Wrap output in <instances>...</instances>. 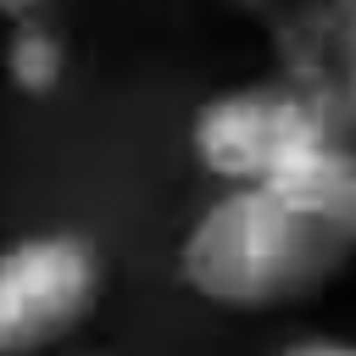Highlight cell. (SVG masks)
I'll return each mask as SVG.
<instances>
[{"label":"cell","mask_w":356,"mask_h":356,"mask_svg":"<svg viewBox=\"0 0 356 356\" xmlns=\"http://www.w3.org/2000/svg\"><path fill=\"white\" fill-rule=\"evenodd\" d=\"M356 267V156L334 139L300 167L217 189L178 239V278L222 312H278Z\"/></svg>","instance_id":"obj_1"},{"label":"cell","mask_w":356,"mask_h":356,"mask_svg":"<svg viewBox=\"0 0 356 356\" xmlns=\"http://www.w3.org/2000/svg\"><path fill=\"white\" fill-rule=\"evenodd\" d=\"M334 145V122L323 100H312L300 83H245L211 95L189 122V150L217 189L261 184L306 156Z\"/></svg>","instance_id":"obj_2"},{"label":"cell","mask_w":356,"mask_h":356,"mask_svg":"<svg viewBox=\"0 0 356 356\" xmlns=\"http://www.w3.org/2000/svg\"><path fill=\"white\" fill-rule=\"evenodd\" d=\"M106 261L83 234L50 228L0 245V356H56L100 306Z\"/></svg>","instance_id":"obj_3"},{"label":"cell","mask_w":356,"mask_h":356,"mask_svg":"<svg viewBox=\"0 0 356 356\" xmlns=\"http://www.w3.org/2000/svg\"><path fill=\"white\" fill-rule=\"evenodd\" d=\"M0 72H6V83H11L17 95L44 100V95H56L61 78H67V44H61L44 22H17L11 39L0 44Z\"/></svg>","instance_id":"obj_4"},{"label":"cell","mask_w":356,"mask_h":356,"mask_svg":"<svg viewBox=\"0 0 356 356\" xmlns=\"http://www.w3.org/2000/svg\"><path fill=\"white\" fill-rule=\"evenodd\" d=\"M317 22H323V50H317L323 67H317V83L306 89L312 100H323L328 83H334L345 67H356V0H323Z\"/></svg>","instance_id":"obj_5"},{"label":"cell","mask_w":356,"mask_h":356,"mask_svg":"<svg viewBox=\"0 0 356 356\" xmlns=\"http://www.w3.org/2000/svg\"><path fill=\"white\" fill-rule=\"evenodd\" d=\"M323 111H328V122H334V139L356 156V67H345V72L328 83Z\"/></svg>","instance_id":"obj_6"},{"label":"cell","mask_w":356,"mask_h":356,"mask_svg":"<svg viewBox=\"0 0 356 356\" xmlns=\"http://www.w3.org/2000/svg\"><path fill=\"white\" fill-rule=\"evenodd\" d=\"M278 356H356V339H334V334H306V339H289Z\"/></svg>","instance_id":"obj_7"},{"label":"cell","mask_w":356,"mask_h":356,"mask_svg":"<svg viewBox=\"0 0 356 356\" xmlns=\"http://www.w3.org/2000/svg\"><path fill=\"white\" fill-rule=\"evenodd\" d=\"M33 0H0V11H28Z\"/></svg>","instance_id":"obj_8"},{"label":"cell","mask_w":356,"mask_h":356,"mask_svg":"<svg viewBox=\"0 0 356 356\" xmlns=\"http://www.w3.org/2000/svg\"><path fill=\"white\" fill-rule=\"evenodd\" d=\"M239 6H250V11H273L278 0H239Z\"/></svg>","instance_id":"obj_9"},{"label":"cell","mask_w":356,"mask_h":356,"mask_svg":"<svg viewBox=\"0 0 356 356\" xmlns=\"http://www.w3.org/2000/svg\"><path fill=\"white\" fill-rule=\"evenodd\" d=\"M72 356H89V350H72Z\"/></svg>","instance_id":"obj_10"}]
</instances>
